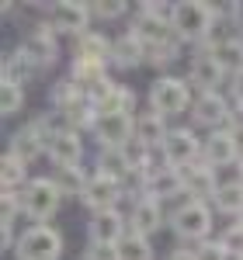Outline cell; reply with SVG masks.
<instances>
[{
  "instance_id": "obj_38",
  "label": "cell",
  "mask_w": 243,
  "mask_h": 260,
  "mask_svg": "<svg viewBox=\"0 0 243 260\" xmlns=\"http://www.w3.org/2000/svg\"><path fill=\"white\" fill-rule=\"evenodd\" d=\"M219 243H223L229 253H243V222H233V225H226L223 236H219Z\"/></svg>"
},
{
  "instance_id": "obj_30",
  "label": "cell",
  "mask_w": 243,
  "mask_h": 260,
  "mask_svg": "<svg viewBox=\"0 0 243 260\" xmlns=\"http://www.w3.org/2000/svg\"><path fill=\"white\" fill-rule=\"evenodd\" d=\"M212 208L240 219L243 215V184H223L219 194H216V201H212Z\"/></svg>"
},
{
  "instance_id": "obj_27",
  "label": "cell",
  "mask_w": 243,
  "mask_h": 260,
  "mask_svg": "<svg viewBox=\"0 0 243 260\" xmlns=\"http://www.w3.org/2000/svg\"><path fill=\"white\" fill-rule=\"evenodd\" d=\"M0 184H4V191H24V184H28V163H21L18 156L4 153V160H0Z\"/></svg>"
},
{
  "instance_id": "obj_18",
  "label": "cell",
  "mask_w": 243,
  "mask_h": 260,
  "mask_svg": "<svg viewBox=\"0 0 243 260\" xmlns=\"http://www.w3.org/2000/svg\"><path fill=\"white\" fill-rule=\"evenodd\" d=\"M181 194H188V191H184V174L177 170V167L160 163V167L149 174V198L174 201V198H181Z\"/></svg>"
},
{
  "instance_id": "obj_11",
  "label": "cell",
  "mask_w": 243,
  "mask_h": 260,
  "mask_svg": "<svg viewBox=\"0 0 243 260\" xmlns=\"http://www.w3.org/2000/svg\"><path fill=\"white\" fill-rule=\"evenodd\" d=\"M129 236V215L122 212H98L87 219V240L101 246H118Z\"/></svg>"
},
{
  "instance_id": "obj_16",
  "label": "cell",
  "mask_w": 243,
  "mask_h": 260,
  "mask_svg": "<svg viewBox=\"0 0 243 260\" xmlns=\"http://www.w3.org/2000/svg\"><path fill=\"white\" fill-rule=\"evenodd\" d=\"M229 104L233 101H226L219 90H212V94H198L195 104H191V121L195 125H202V128H223L226 125V115H229Z\"/></svg>"
},
{
  "instance_id": "obj_29",
  "label": "cell",
  "mask_w": 243,
  "mask_h": 260,
  "mask_svg": "<svg viewBox=\"0 0 243 260\" xmlns=\"http://www.w3.org/2000/svg\"><path fill=\"white\" fill-rule=\"evenodd\" d=\"M94 163H98V167H94V174H104V177L122 180V184H125L129 174H132V170H129V163H125V156H122L118 149H101Z\"/></svg>"
},
{
  "instance_id": "obj_21",
  "label": "cell",
  "mask_w": 243,
  "mask_h": 260,
  "mask_svg": "<svg viewBox=\"0 0 243 260\" xmlns=\"http://www.w3.org/2000/svg\"><path fill=\"white\" fill-rule=\"evenodd\" d=\"M146 62V42L136 31H125L115 39V52H111V66L115 70H136Z\"/></svg>"
},
{
  "instance_id": "obj_9",
  "label": "cell",
  "mask_w": 243,
  "mask_h": 260,
  "mask_svg": "<svg viewBox=\"0 0 243 260\" xmlns=\"http://www.w3.org/2000/svg\"><path fill=\"white\" fill-rule=\"evenodd\" d=\"M21 49L32 56V62H35L39 70H45V66H52V62L59 59V35H56V28H52L49 21H39V24L24 35Z\"/></svg>"
},
{
  "instance_id": "obj_25",
  "label": "cell",
  "mask_w": 243,
  "mask_h": 260,
  "mask_svg": "<svg viewBox=\"0 0 243 260\" xmlns=\"http://www.w3.org/2000/svg\"><path fill=\"white\" fill-rule=\"evenodd\" d=\"M111 52H115V42L108 35H98V31H83L77 35V56L80 59H98L111 66Z\"/></svg>"
},
{
  "instance_id": "obj_8",
  "label": "cell",
  "mask_w": 243,
  "mask_h": 260,
  "mask_svg": "<svg viewBox=\"0 0 243 260\" xmlns=\"http://www.w3.org/2000/svg\"><path fill=\"white\" fill-rule=\"evenodd\" d=\"M160 156H163L167 167L184 170V167H191L195 160H202V142H198V136L191 128H170L167 142L160 146Z\"/></svg>"
},
{
  "instance_id": "obj_10",
  "label": "cell",
  "mask_w": 243,
  "mask_h": 260,
  "mask_svg": "<svg viewBox=\"0 0 243 260\" xmlns=\"http://www.w3.org/2000/svg\"><path fill=\"white\" fill-rule=\"evenodd\" d=\"M7 153H11V156H18L21 163H35L39 156H49V136L42 132L39 118L28 121V125H21L18 132L11 136V146H7Z\"/></svg>"
},
{
  "instance_id": "obj_13",
  "label": "cell",
  "mask_w": 243,
  "mask_h": 260,
  "mask_svg": "<svg viewBox=\"0 0 243 260\" xmlns=\"http://www.w3.org/2000/svg\"><path fill=\"white\" fill-rule=\"evenodd\" d=\"M184 191H188V198H198V201H216L219 194V170L216 167H208L205 160H195L191 167H184Z\"/></svg>"
},
{
  "instance_id": "obj_6",
  "label": "cell",
  "mask_w": 243,
  "mask_h": 260,
  "mask_svg": "<svg viewBox=\"0 0 243 260\" xmlns=\"http://www.w3.org/2000/svg\"><path fill=\"white\" fill-rule=\"evenodd\" d=\"M49 11V24L56 28V35H83L90 31V4H80V0H59V4H45Z\"/></svg>"
},
{
  "instance_id": "obj_48",
  "label": "cell",
  "mask_w": 243,
  "mask_h": 260,
  "mask_svg": "<svg viewBox=\"0 0 243 260\" xmlns=\"http://www.w3.org/2000/svg\"><path fill=\"white\" fill-rule=\"evenodd\" d=\"M236 222H243V215H240V219H236Z\"/></svg>"
},
{
  "instance_id": "obj_33",
  "label": "cell",
  "mask_w": 243,
  "mask_h": 260,
  "mask_svg": "<svg viewBox=\"0 0 243 260\" xmlns=\"http://www.w3.org/2000/svg\"><path fill=\"white\" fill-rule=\"evenodd\" d=\"M181 56V39L167 42V45H153V49H146V66H170V62Z\"/></svg>"
},
{
  "instance_id": "obj_20",
  "label": "cell",
  "mask_w": 243,
  "mask_h": 260,
  "mask_svg": "<svg viewBox=\"0 0 243 260\" xmlns=\"http://www.w3.org/2000/svg\"><path fill=\"white\" fill-rule=\"evenodd\" d=\"M83 160V139L80 132H63L49 139V163L52 167H80Z\"/></svg>"
},
{
  "instance_id": "obj_37",
  "label": "cell",
  "mask_w": 243,
  "mask_h": 260,
  "mask_svg": "<svg viewBox=\"0 0 243 260\" xmlns=\"http://www.w3.org/2000/svg\"><path fill=\"white\" fill-rule=\"evenodd\" d=\"M21 215V191H4L0 194V222H14Z\"/></svg>"
},
{
  "instance_id": "obj_42",
  "label": "cell",
  "mask_w": 243,
  "mask_h": 260,
  "mask_svg": "<svg viewBox=\"0 0 243 260\" xmlns=\"http://www.w3.org/2000/svg\"><path fill=\"white\" fill-rule=\"evenodd\" d=\"M219 184H243V163H226L219 167Z\"/></svg>"
},
{
  "instance_id": "obj_47",
  "label": "cell",
  "mask_w": 243,
  "mask_h": 260,
  "mask_svg": "<svg viewBox=\"0 0 243 260\" xmlns=\"http://www.w3.org/2000/svg\"><path fill=\"white\" fill-rule=\"evenodd\" d=\"M240 163H243V149H240Z\"/></svg>"
},
{
  "instance_id": "obj_40",
  "label": "cell",
  "mask_w": 243,
  "mask_h": 260,
  "mask_svg": "<svg viewBox=\"0 0 243 260\" xmlns=\"http://www.w3.org/2000/svg\"><path fill=\"white\" fill-rule=\"evenodd\" d=\"M83 260H122V250L118 246H101V243H90Z\"/></svg>"
},
{
  "instance_id": "obj_24",
  "label": "cell",
  "mask_w": 243,
  "mask_h": 260,
  "mask_svg": "<svg viewBox=\"0 0 243 260\" xmlns=\"http://www.w3.org/2000/svg\"><path fill=\"white\" fill-rule=\"evenodd\" d=\"M94 104H98L101 115H132V108H136V94H132V87H125V83H111Z\"/></svg>"
},
{
  "instance_id": "obj_34",
  "label": "cell",
  "mask_w": 243,
  "mask_h": 260,
  "mask_svg": "<svg viewBox=\"0 0 243 260\" xmlns=\"http://www.w3.org/2000/svg\"><path fill=\"white\" fill-rule=\"evenodd\" d=\"M24 108V87L0 83V115H18Z\"/></svg>"
},
{
  "instance_id": "obj_1",
  "label": "cell",
  "mask_w": 243,
  "mask_h": 260,
  "mask_svg": "<svg viewBox=\"0 0 243 260\" xmlns=\"http://www.w3.org/2000/svg\"><path fill=\"white\" fill-rule=\"evenodd\" d=\"M63 198L66 194L52 177H32L21 191V215L32 219V225H49V219L59 212Z\"/></svg>"
},
{
  "instance_id": "obj_4",
  "label": "cell",
  "mask_w": 243,
  "mask_h": 260,
  "mask_svg": "<svg viewBox=\"0 0 243 260\" xmlns=\"http://www.w3.org/2000/svg\"><path fill=\"white\" fill-rule=\"evenodd\" d=\"M216 24V7L205 4V0H181L177 4V14H174V31L181 42H195L205 45L208 31Z\"/></svg>"
},
{
  "instance_id": "obj_15",
  "label": "cell",
  "mask_w": 243,
  "mask_h": 260,
  "mask_svg": "<svg viewBox=\"0 0 243 260\" xmlns=\"http://www.w3.org/2000/svg\"><path fill=\"white\" fill-rule=\"evenodd\" d=\"M163 222H167V212H163V201L157 198H139L132 201V208H129V229L132 233H142V236H153V233H160Z\"/></svg>"
},
{
  "instance_id": "obj_39",
  "label": "cell",
  "mask_w": 243,
  "mask_h": 260,
  "mask_svg": "<svg viewBox=\"0 0 243 260\" xmlns=\"http://www.w3.org/2000/svg\"><path fill=\"white\" fill-rule=\"evenodd\" d=\"M198 260H229V250H226L219 240H205V243H198Z\"/></svg>"
},
{
  "instance_id": "obj_12",
  "label": "cell",
  "mask_w": 243,
  "mask_h": 260,
  "mask_svg": "<svg viewBox=\"0 0 243 260\" xmlns=\"http://www.w3.org/2000/svg\"><path fill=\"white\" fill-rule=\"evenodd\" d=\"M94 139L101 142V149H122L136 139V115H101L94 125Z\"/></svg>"
},
{
  "instance_id": "obj_46",
  "label": "cell",
  "mask_w": 243,
  "mask_h": 260,
  "mask_svg": "<svg viewBox=\"0 0 243 260\" xmlns=\"http://www.w3.org/2000/svg\"><path fill=\"white\" fill-rule=\"evenodd\" d=\"M229 260H243V253H229Z\"/></svg>"
},
{
  "instance_id": "obj_32",
  "label": "cell",
  "mask_w": 243,
  "mask_h": 260,
  "mask_svg": "<svg viewBox=\"0 0 243 260\" xmlns=\"http://www.w3.org/2000/svg\"><path fill=\"white\" fill-rule=\"evenodd\" d=\"M80 98H83V90L70 80V77H66V80H56L52 87H49V101H52V108H59V111L73 108Z\"/></svg>"
},
{
  "instance_id": "obj_19",
  "label": "cell",
  "mask_w": 243,
  "mask_h": 260,
  "mask_svg": "<svg viewBox=\"0 0 243 260\" xmlns=\"http://www.w3.org/2000/svg\"><path fill=\"white\" fill-rule=\"evenodd\" d=\"M129 31H136V35L146 42V49H153V45H167V42L177 39L174 24H167V21L153 18V14H142V11H136V21L129 24Z\"/></svg>"
},
{
  "instance_id": "obj_17",
  "label": "cell",
  "mask_w": 243,
  "mask_h": 260,
  "mask_svg": "<svg viewBox=\"0 0 243 260\" xmlns=\"http://www.w3.org/2000/svg\"><path fill=\"white\" fill-rule=\"evenodd\" d=\"M223 80H226V70L216 62L212 52H198V56L191 59L188 83H191V87H198V94H212V90H219Z\"/></svg>"
},
{
  "instance_id": "obj_2",
  "label": "cell",
  "mask_w": 243,
  "mask_h": 260,
  "mask_svg": "<svg viewBox=\"0 0 243 260\" xmlns=\"http://www.w3.org/2000/svg\"><path fill=\"white\" fill-rule=\"evenodd\" d=\"M170 233L184 243H205L212 233V205L198 198H184L170 212Z\"/></svg>"
},
{
  "instance_id": "obj_26",
  "label": "cell",
  "mask_w": 243,
  "mask_h": 260,
  "mask_svg": "<svg viewBox=\"0 0 243 260\" xmlns=\"http://www.w3.org/2000/svg\"><path fill=\"white\" fill-rule=\"evenodd\" d=\"M52 180L59 184V191L66 198H83L90 177L83 174V167H52Z\"/></svg>"
},
{
  "instance_id": "obj_41",
  "label": "cell",
  "mask_w": 243,
  "mask_h": 260,
  "mask_svg": "<svg viewBox=\"0 0 243 260\" xmlns=\"http://www.w3.org/2000/svg\"><path fill=\"white\" fill-rule=\"evenodd\" d=\"M223 128H229L233 136H243V101H233L229 104V115H226Z\"/></svg>"
},
{
  "instance_id": "obj_7",
  "label": "cell",
  "mask_w": 243,
  "mask_h": 260,
  "mask_svg": "<svg viewBox=\"0 0 243 260\" xmlns=\"http://www.w3.org/2000/svg\"><path fill=\"white\" fill-rule=\"evenodd\" d=\"M122 198H125V184L122 180H111L104 174H90V184H87L80 201L90 215H98V212H118Z\"/></svg>"
},
{
  "instance_id": "obj_43",
  "label": "cell",
  "mask_w": 243,
  "mask_h": 260,
  "mask_svg": "<svg viewBox=\"0 0 243 260\" xmlns=\"http://www.w3.org/2000/svg\"><path fill=\"white\" fill-rule=\"evenodd\" d=\"M18 236H14V222H0V250H14Z\"/></svg>"
},
{
  "instance_id": "obj_45",
  "label": "cell",
  "mask_w": 243,
  "mask_h": 260,
  "mask_svg": "<svg viewBox=\"0 0 243 260\" xmlns=\"http://www.w3.org/2000/svg\"><path fill=\"white\" fill-rule=\"evenodd\" d=\"M229 90H233V101H243V73H236L229 80Z\"/></svg>"
},
{
  "instance_id": "obj_49",
  "label": "cell",
  "mask_w": 243,
  "mask_h": 260,
  "mask_svg": "<svg viewBox=\"0 0 243 260\" xmlns=\"http://www.w3.org/2000/svg\"><path fill=\"white\" fill-rule=\"evenodd\" d=\"M240 31H243V24H240Z\"/></svg>"
},
{
  "instance_id": "obj_23",
  "label": "cell",
  "mask_w": 243,
  "mask_h": 260,
  "mask_svg": "<svg viewBox=\"0 0 243 260\" xmlns=\"http://www.w3.org/2000/svg\"><path fill=\"white\" fill-rule=\"evenodd\" d=\"M35 62H32V56L24 52V49H14V52H7L4 56V70H0V77H4V83H14V87H24V83L35 77Z\"/></svg>"
},
{
  "instance_id": "obj_44",
  "label": "cell",
  "mask_w": 243,
  "mask_h": 260,
  "mask_svg": "<svg viewBox=\"0 0 243 260\" xmlns=\"http://www.w3.org/2000/svg\"><path fill=\"white\" fill-rule=\"evenodd\" d=\"M167 260H198V253H195L191 246H181V250H174V253H170Z\"/></svg>"
},
{
  "instance_id": "obj_22",
  "label": "cell",
  "mask_w": 243,
  "mask_h": 260,
  "mask_svg": "<svg viewBox=\"0 0 243 260\" xmlns=\"http://www.w3.org/2000/svg\"><path fill=\"white\" fill-rule=\"evenodd\" d=\"M170 136V128H167V118L157 115V111H142L136 115V139L146 146V149H160L163 142Z\"/></svg>"
},
{
  "instance_id": "obj_28",
  "label": "cell",
  "mask_w": 243,
  "mask_h": 260,
  "mask_svg": "<svg viewBox=\"0 0 243 260\" xmlns=\"http://www.w3.org/2000/svg\"><path fill=\"white\" fill-rule=\"evenodd\" d=\"M212 56H216V62L223 66V70L229 73V77L243 73V35H240V39L233 35V39H229V42H223L219 49H212Z\"/></svg>"
},
{
  "instance_id": "obj_5",
  "label": "cell",
  "mask_w": 243,
  "mask_h": 260,
  "mask_svg": "<svg viewBox=\"0 0 243 260\" xmlns=\"http://www.w3.org/2000/svg\"><path fill=\"white\" fill-rule=\"evenodd\" d=\"M18 260H59L63 257V233L52 225H28L14 246Z\"/></svg>"
},
{
  "instance_id": "obj_35",
  "label": "cell",
  "mask_w": 243,
  "mask_h": 260,
  "mask_svg": "<svg viewBox=\"0 0 243 260\" xmlns=\"http://www.w3.org/2000/svg\"><path fill=\"white\" fill-rule=\"evenodd\" d=\"M125 11H129L125 0H94L90 4V14L101 21H118V18H125Z\"/></svg>"
},
{
  "instance_id": "obj_3",
  "label": "cell",
  "mask_w": 243,
  "mask_h": 260,
  "mask_svg": "<svg viewBox=\"0 0 243 260\" xmlns=\"http://www.w3.org/2000/svg\"><path fill=\"white\" fill-rule=\"evenodd\" d=\"M191 104H195V94H191L188 77H167V73H163V77H157L153 87H149V111H157L163 118L191 111Z\"/></svg>"
},
{
  "instance_id": "obj_36",
  "label": "cell",
  "mask_w": 243,
  "mask_h": 260,
  "mask_svg": "<svg viewBox=\"0 0 243 260\" xmlns=\"http://www.w3.org/2000/svg\"><path fill=\"white\" fill-rule=\"evenodd\" d=\"M136 11H142V14H153V18L167 21V24H174V14H177V4H160V0H142Z\"/></svg>"
},
{
  "instance_id": "obj_31",
  "label": "cell",
  "mask_w": 243,
  "mask_h": 260,
  "mask_svg": "<svg viewBox=\"0 0 243 260\" xmlns=\"http://www.w3.org/2000/svg\"><path fill=\"white\" fill-rule=\"evenodd\" d=\"M118 250H122V260H153V243H149V236L132 233V229H129V236L118 243Z\"/></svg>"
},
{
  "instance_id": "obj_14",
  "label": "cell",
  "mask_w": 243,
  "mask_h": 260,
  "mask_svg": "<svg viewBox=\"0 0 243 260\" xmlns=\"http://www.w3.org/2000/svg\"><path fill=\"white\" fill-rule=\"evenodd\" d=\"M240 149H243L240 136H233L229 128H216V132L202 142V160L219 170V167H226V163L240 160Z\"/></svg>"
}]
</instances>
